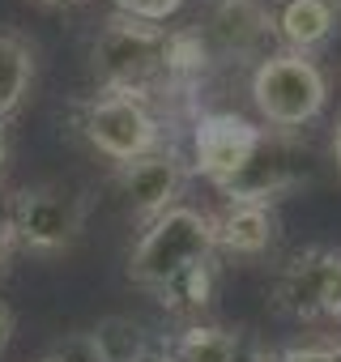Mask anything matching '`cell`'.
I'll use <instances>...</instances> for the list:
<instances>
[{
  "mask_svg": "<svg viewBox=\"0 0 341 362\" xmlns=\"http://www.w3.org/2000/svg\"><path fill=\"white\" fill-rule=\"evenodd\" d=\"M149 362H166V358H162V354H158V358H149Z\"/></svg>",
  "mask_w": 341,
  "mask_h": 362,
  "instance_id": "cb8c5ba5",
  "label": "cell"
},
{
  "mask_svg": "<svg viewBox=\"0 0 341 362\" xmlns=\"http://www.w3.org/2000/svg\"><path fill=\"white\" fill-rule=\"evenodd\" d=\"M166 47L170 35L132 18H111L103 26V35L94 39V73L107 86V94H132L141 98L154 81H170L166 69Z\"/></svg>",
  "mask_w": 341,
  "mask_h": 362,
  "instance_id": "7a4b0ae2",
  "label": "cell"
},
{
  "mask_svg": "<svg viewBox=\"0 0 341 362\" xmlns=\"http://www.w3.org/2000/svg\"><path fill=\"white\" fill-rule=\"evenodd\" d=\"M98 362H149V332L128 315H107L86 332Z\"/></svg>",
  "mask_w": 341,
  "mask_h": 362,
  "instance_id": "4fadbf2b",
  "label": "cell"
},
{
  "mask_svg": "<svg viewBox=\"0 0 341 362\" xmlns=\"http://www.w3.org/2000/svg\"><path fill=\"white\" fill-rule=\"evenodd\" d=\"M81 128H86V141L115 158V162H137L145 153L158 149L162 141V128H158V115L145 107V98H132V94H103L86 107L81 115Z\"/></svg>",
  "mask_w": 341,
  "mask_h": 362,
  "instance_id": "5b68a950",
  "label": "cell"
},
{
  "mask_svg": "<svg viewBox=\"0 0 341 362\" xmlns=\"http://www.w3.org/2000/svg\"><path fill=\"white\" fill-rule=\"evenodd\" d=\"M9 337H13V311L0 303V354H5V345H9Z\"/></svg>",
  "mask_w": 341,
  "mask_h": 362,
  "instance_id": "d6986e66",
  "label": "cell"
},
{
  "mask_svg": "<svg viewBox=\"0 0 341 362\" xmlns=\"http://www.w3.org/2000/svg\"><path fill=\"white\" fill-rule=\"evenodd\" d=\"M209 256H214V218L192 205H170L145 226L141 243L132 247L128 277L145 290H158L162 281H170L188 264L209 260Z\"/></svg>",
  "mask_w": 341,
  "mask_h": 362,
  "instance_id": "6da1fadb",
  "label": "cell"
},
{
  "mask_svg": "<svg viewBox=\"0 0 341 362\" xmlns=\"http://www.w3.org/2000/svg\"><path fill=\"white\" fill-rule=\"evenodd\" d=\"M273 30L286 43V52L307 56L337 30V5L333 0H282L273 13Z\"/></svg>",
  "mask_w": 341,
  "mask_h": 362,
  "instance_id": "9c48e42d",
  "label": "cell"
},
{
  "mask_svg": "<svg viewBox=\"0 0 341 362\" xmlns=\"http://www.w3.org/2000/svg\"><path fill=\"white\" fill-rule=\"evenodd\" d=\"M111 5H115V13H120V18H132V22L154 26V22L175 18V13L184 9V0H111Z\"/></svg>",
  "mask_w": 341,
  "mask_h": 362,
  "instance_id": "2e32d148",
  "label": "cell"
},
{
  "mask_svg": "<svg viewBox=\"0 0 341 362\" xmlns=\"http://www.w3.org/2000/svg\"><path fill=\"white\" fill-rule=\"evenodd\" d=\"M248 362H273V358H269V354H252Z\"/></svg>",
  "mask_w": 341,
  "mask_h": 362,
  "instance_id": "603a6c76",
  "label": "cell"
},
{
  "mask_svg": "<svg viewBox=\"0 0 341 362\" xmlns=\"http://www.w3.org/2000/svg\"><path fill=\"white\" fill-rule=\"evenodd\" d=\"M273 362H341V345H290Z\"/></svg>",
  "mask_w": 341,
  "mask_h": 362,
  "instance_id": "e0dca14e",
  "label": "cell"
},
{
  "mask_svg": "<svg viewBox=\"0 0 341 362\" xmlns=\"http://www.w3.org/2000/svg\"><path fill=\"white\" fill-rule=\"evenodd\" d=\"M180 188H184V162L170 149H154L120 170V192H124L128 209L149 222L175 205Z\"/></svg>",
  "mask_w": 341,
  "mask_h": 362,
  "instance_id": "ba28073f",
  "label": "cell"
},
{
  "mask_svg": "<svg viewBox=\"0 0 341 362\" xmlns=\"http://www.w3.org/2000/svg\"><path fill=\"white\" fill-rule=\"evenodd\" d=\"M333 153H337V162H341V119H337V132H333Z\"/></svg>",
  "mask_w": 341,
  "mask_h": 362,
  "instance_id": "7402d4cb",
  "label": "cell"
},
{
  "mask_svg": "<svg viewBox=\"0 0 341 362\" xmlns=\"http://www.w3.org/2000/svg\"><path fill=\"white\" fill-rule=\"evenodd\" d=\"M277 239V218L269 205H231L222 218H214V247L231 256H260Z\"/></svg>",
  "mask_w": 341,
  "mask_h": 362,
  "instance_id": "30bf717a",
  "label": "cell"
},
{
  "mask_svg": "<svg viewBox=\"0 0 341 362\" xmlns=\"http://www.w3.org/2000/svg\"><path fill=\"white\" fill-rule=\"evenodd\" d=\"M9 247H13V243L5 239V230H0V273H5V264H9Z\"/></svg>",
  "mask_w": 341,
  "mask_h": 362,
  "instance_id": "44dd1931",
  "label": "cell"
},
{
  "mask_svg": "<svg viewBox=\"0 0 341 362\" xmlns=\"http://www.w3.org/2000/svg\"><path fill=\"white\" fill-rule=\"evenodd\" d=\"M166 362H239L243 358V341L239 332L222 328V324H184L162 349Z\"/></svg>",
  "mask_w": 341,
  "mask_h": 362,
  "instance_id": "7c38bea8",
  "label": "cell"
},
{
  "mask_svg": "<svg viewBox=\"0 0 341 362\" xmlns=\"http://www.w3.org/2000/svg\"><path fill=\"white\" fill-rule=\"evenodd\" d=\"M154 294H158V303H162L166 311H180V315L205 311V307L214 303V256L188 264L184 273H175L170 281H162Z\"/></svg>",
  "mask_w": 341,
  "mask_h": 362,
  "instance_id": "9a60e30c",
  "label": "cell"
},
{
  "mask_svg": "<svg viewBox=\"0 0 341 362\" xmlns=\"http://www.w3.org/2000/svg\"><path fill=\"white\" fill-rule=\"evenodd\" d=\"M265 128H256L252 119L235 115V111H214L197 119V136H192V158L197 170L209 179V184L226 188L231 179L252 162V153L260 149Z\"/></svg>",
  "mask_w": 341,
  "mask_h": 362,
  "instance_id": "8992f818",
  "label": "cell"
},
{
  "mask_svg": "<svg viewBox=\"0 0 341 362\" xmlns=\"http://www.w3.org/2000/svg\"><path fill=\"white\" fill-rule=\"evenodd\" d=\"M86 226V201L77 188L69 184H35V188H22L9 209H5V239L26 247V252H39V256H56V252H69L77 243Z\"/></svg>",
  "mask_w": 341,
  "mask_h": 362,
  "instance_id": "277c9868",
  "label": "cell"
},
{
  "mask_svg": "<svg viewBox=\"0 0 341 362\" xmlns=\"http://www.w3.org/2000/svg\"><path fill=\"white\" fill-rule=\"evenodd\" d=\"M43 362H98V358H94V349H90L86 337H69V341H64L56 354H47Z\"/></svg>",
  "mask_w": 341,
  "mask_h": 362,
  "instance_id": "ac0fdd59",
  "label": "cell"
},
{
  "mask_svg": "<svg viewBox=\"0 0 341 362\" xmlns=\"http://www.w3.org/2000/svg\"><path fill=\"white\" fill-rule=\"evenodd\" d=\"M252 103L269 128H303L328 103V77L311 56L273 52L252 73Z\"/></svg>",
  "mask_w": 341,
  "mask_h": 362,
  "instance_id": "3957f363",
  "label": "cell"
},
{
  "mask_svg": "<svg viewBox=\"0 0 341 362\" xmlns=\"http://www.w3.org/2000/svg\"><path fill=\"white\" fill-rule=\"evenodd\" d=\"M35 81V47L22 35H0V124H5Z\"/></svg>",
  "mask_w": 341,
  "mask_h": 362,
  "instance_id": "5bb4252c",
  "label": "cell"
},
{
  "mask_svg": "<svg viewBox=\"0 0 341 362\" xmlns=\"http://www.w3.org/2000/svg\"><path fill=\"white\" fill-rule=\"evenodd\" d=\"M43 5H60V0H43Z\"/></svg>",
  "mask_w": 341,
  "mask_h": 362,
  "instance_id": "d4e9b609",
  "label": "cell"
},
{
  "mask_svg": "<svg viewBox=\"0 0 341 362\" xmlns=\"http://www.w3.org/2000/svg\"><path fill=\"white\" fill-rule=\"evenodd\" d=\"M294 184V175H290V158L286 153H277L273 145H269V136L260 141V149L252 153V162L231 179V184L222 188L226 197H231V205H269L282 188H290Z\"/></svg>",
  "mask_w": 341,
  "mask_h": 362,
  "instance_id": "8fae6325",
  "label": "cell"
},
{
  "mask_svg": "<svg viewBox=\"0 0 341 362\" xmlns=\"http://www.w3.org/2000/svg\"><path fill=\"white\" fill-rule=\"evenodd\" d=\"M9 153H13V141H9V128L0 124V175H5V166H9Z\"/></svg>",
  "mask_w": 341,
  "mask_h": 362,
  "instance_id": "ffe728a7",
  "label": "cell"
},
{
  "mask_svg": "<svg viewBox=\"0 0 341 362\" xmlns=\"http://www.w3.org/2000/svg\"><path fill=\"white\" fill-rule=\"evenodd\" d=\"M277 307L290 315H337L341 320V252H307L277 281Z\"/></svg>",
  "mask_w": 341,
  "mask_h": 362,
  "instance_id": "52a82bcc",
  "label": "cell"
}]
</instances>
